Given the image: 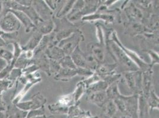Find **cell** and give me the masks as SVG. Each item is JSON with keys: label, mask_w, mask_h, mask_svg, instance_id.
Wrapping results in <instances>:
<instances>
[{"label": "cell", "mask_w": 159, "mask_h": 118, "mask_svg": "<svg viewBox=\"0 0 159 118\" xmlns=\"http://www.w3.org/2000/svg\"><path fill=\"white\" fill-rule=\"evenodd\" d=\"M40 40V35L39 34H35L33 35L32 38L27 43L26 45L24 47L25 50H32L36 46H38Z\"/></svg>", "instance_id": "3"}, {"label": "cell", "mask_w": 159, "mask_h": 118, "mask_svg": "<svg viewBox=\"0 0 159 118\" xmlns=\"http://www.w3.org/2000/svg\"><path fill=\"white\" fill-rule=\"evenodd\" d=\"M6 44V43H5L4 40L2 39V37L0 36V47H3Z\"/></svg>", "instance_id": "10"}, {"label": "cell", "mask_w": 159, "mask_h": 118, "mask_svg": "<svg viewBox=\"0 0 159 118\" xmlns=\"http://www.w3.org/2000/svg\"><path fill=\"white\" fill-rule=\"evenodd\" d=\"M21 26V24L17 18L10 11L0 19V29L4 33L17 32Z\"/></svg>", "instance_id": "1"}, {"label": "cell", "mask_w": 159, "mask_h": 118, "mask_svg": "<svg viewBox=\"0 0 159 118\" xmlns=\"http://www.w3.org/2000/svg\"><path fill=\"white\" fill-rule=\"evenodd\" d=\"M20 69H13L12 70L9 74V78H10V80H15V79L20 76Z\"/></svg>", "instance_id": "7"}, {"label": "cell", "mask_w": 159, "mask_h": 118, "mask_svg": "<svg viewBox=\"0 0 159 118\" xmlns=\"http://www.w3.org/2000/svg\"><path fill=\"white\" fill-rule=\"evenodd\" d=\"M10 11L15 15V16L17 18V19L20 21L21 24H22L26 28L27 32H28L32 28H33L34 24L32 23V21L28 17L26 14L21 11H15L10 10Z\"/></svg>", "instance_id": "2"}, {"label": "cell", "mask_w": 159, "mask_h": 118, "mask_svg": "<svg viewBox=\"0 0 159 118\" xmlns=\"http://www.w3.org/2000/svg\"><path fill=\"white\" fill-rule=\"evenodd\" d=\"M14 66L13 65H8V66L5 67L0 72V80L6 78L10 74L11 71L13 69Z\"/></svg>", "instance_id": "6"}, {"label": "cell", "mask_w": 159, "mask_h": 118, "mask_svg": "<svg viewBox=\"0 0 159 118\" xmlns=\"http://www.w3.org/2000/svg\"><path fill=\"white\" fill-rule=\"evenodd\" d=\"M8 65V64L6 60L0 58V72L5 67H6Z\"/></svg>", "instance_id": "8"}, {"label": "cell", "mask_w": 159, "mask_h": 118, "mask_svg": "<svg viewBox=\"0 0 159 118\" xmlns=\"http://www.w3.org/2000/svg\"><path fill=\"white\" fill-rule=\"evenodd\" d=\"M18 36V32L14 33H4L1 35L2 39L4 40L5 43L7 44V42L13 40L17 38Z\"/></svg>", "instance_id": "5"}, {"label": "cell", "mask_w": 159, "mask_h": 118, "mask_svg": "<svg viewBox=\"0 0 159 118\" xmlns=\"http://www.w3.org/2000/svg\"><path fill=\"white\" fill-rule=\"evenodd\" d=\"M0 58L4 59L8 63V65H10L13 62V53L6 49L0 50Z\"/></svg>", "instance_id": "4"}, {"label": "cell", "mask_w": 159, "mask_h": 118, "mask_svg": "<svg viewBox=\"0 0 159 118\" xmlns=\"http://www.w3.org/2000/svg\"><path fill=\"white\" fill-rule=\"evenodd\" d=\"M4 15V7H3V2L0 1V19Z\"/></svg>", "instance_id": "9"}]
</instances>
